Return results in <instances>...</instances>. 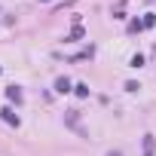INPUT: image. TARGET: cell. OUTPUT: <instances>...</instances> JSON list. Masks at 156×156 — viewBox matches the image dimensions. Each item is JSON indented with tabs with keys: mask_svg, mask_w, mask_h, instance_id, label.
Wrapping results in <instances>:
<instances>
[{
	"mask_svg": "<svg viewBox=\"0 0 156 156\" xmlns=\"http://www.w3.org/2000/svg\"><path fill=\"white\" fill-rule=\"evenodd\" d=\"M55 92H58V95L70 92V80H67V76H58V80H55Z\"/></svg>",
	"mask_w": 156,
	"mask_h": 156,
	"instance_id": "obj_1",
	"label": "cell"
},
{
	"mask_svg": "<svg viewBox=\"0 0 156 156\" xmlns=\"http://www.w3.org/2000/svg\"><path fill=\"white\" fill-rule=\"evenodd\" d=\"M0 113H3V119H6L9 126H19V116H16V113H12L9 107H3V110H0Z\"/></svg>",
	"mask_w": 156,
	"mask_h": 156,
	"instance_id": "obj_2",
	"label": "cell"
},
{
	"mask_svg": "<svg viewBox=\"0 0 156 156\" xmlns=\"http://www.w3.org/2000/svg\"><path fill=\"white\" fill-rule=\"evenodd\" d=\"M144 156H153V135L144 138Z\"/></svg>",
	"mask_w": 156,
	"mask_h": 156,
	"instance_id": "obj_3",
	"label": "cell"
},
{
	"mask_svg": "<svg viewBox=\"0 0 156 156\" xmlns=\"http://www.w3.org/2000/svg\"><path fill=\"white\" fill-rule=\"evenodd\" d=\"M6 95H9L12 101H22V92H19V86H9V89H6Z\"/></svg>",
	"mask_w": 156,
	"mask_h": 156,
	"instance_id": "obj_4",
	"label": "cell"
},
{
	"mask_svg": "<svg viewBox=\"0 0 156 156\" xmlns=\"http://www.w3.org/2000/svg\"><path fill=\"white\" fill-rule=\"evenodd\" d=\"M73 92H76V95H80V98H86V95H89V86H86V83H80V86H76Z\"/></svg>",
	"mask_w": 156,
	"mask_h": 156,
	"instance_id": "obj_5",
	"label": "cell"
},
{
	"mask_svg": "<svg viewBox=\"0 0 156 156\" xmlns=\"http://www.w3.org/2000/svg\"><path fill=\"white\" fill-rule=\"evenodd\" d=\"M107 156H122V153H119V150H113V153H107Z\"/></svg>",
	"mask_w": 156,
	"mask_h": 156,
	"instance_id": "obj_6",
	"label": "cell"
}]
</instances>
